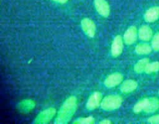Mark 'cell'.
Segmentation results:
<instances>
[{"label":"cell","mask_w":159,"mask_h":124,"mask_svg":"<svg viewBox=\"0 0 159 124\" xmlns=\"http://www.w3.org/2000/svg\"><path fill=\"white\" fill-rule=\"evenodd\" d=\"M78 108V99L75 96H69L58 110L54 119L55 124H67L72 119Z\"/></svg>","instance_id":"cell-1"},{"label":"cell","mask_w":159,"mask_h":124,"mask_svg":"<svg viewBox=\"0 0 159 124\" xmlns=\"http://www.w3.org/2000/svg\"><path fill=\"white\" fill-rule=\"evenodd\" d=\"M159 109V99L155 97L144 98L138 101L134 106L135 113L144 112L146 113H154Z\"/></svg>","instance_id":"cell-2"},{"label":"cell","mask_w":159,"mask_h":124,"mask_svg":"<svg viewBox=\"0 0 159 124\" xmlns=\"http://www.w3.org/2000/svg\"><path fill=\"white\" fill-rule=\"evenodd\" d=\"M123 98L119 95H110L102 99L100 107L106 111H113L120 108Z\"/></svg>","instance_id":"cell-3"},{"label":"cell","mask_w":159,"mask_h":124,"mask_svg":"<svg viewBox=\"0 0 159 124\" xmlns=\"http://www.w3.org/2000/svg\"><path fill=\"white\" fill-rule=\"evenodd\" d=\"M56 109L53 107L46 108L40 112L36 117L34 122L37 124H47L55 116Z\"/></svg>","instance_id":"cell-4"},{"label":"cell","mask_w":159,"mask_h":124,"mask_svg":"<svg viewBox=\"0 0 159 124\" xmlns=\"http://www.w3.org/2000/svg\"><path fill=\"white\" fill-rule=\"evenodd\" d=\"M81 27L82 31L90 38H93L96 36V26L94 22L89 18H84L81 21Z\"/></svg>","instance_id":"cell-5"},{"label":"cell","mask_w":159,"mask_h":124,"mask_svg":"<svg viewBox=\"0 0 159 124\" xmlns=\"http://www.w3.org/2000/svg\"><path fill=\"white\" fill-rule=\"evenodd\" d=\"M102 99L103 98H102V93L99 91H94L89 97L86 104H85V107L88 110L96 109L101 105Z\"/></svg>","instance_id":"cell-6"},{"label":"cell","mask_w":159,"mask_h":124,"mask_svg":"<svg viewBox=\"0 0 159 124\" xmlns=\"http://www.w3.org/2000/svg\"><path fill=\"white\" fill-rule=\"evenodd\" d=\"M123 81H124V75L120 72H114L106 78L104 81V85L108 88H115L122 83Z\"/></svg>","instance_id":"cell-7"},{"label":"cell","mask_w":159,"mask_h":124,"mask_svg":"<svg viewBox=\"0 0 159 124\" xmlns=\"http://www.w3.org/2000/svg\"><path fill=\"white\" fill-rule=\"evenodd\" d=\"M124 38L120 35H117L114 37L111 44V55L113 57H117L123 53L124 50Z\"/></svg>","instance_id":"cell-8"},{"label":"cell","mask_w":159,"mask_h":124,"mask_svg":"<svg viewBox=\"0 0 159 124\" xmlns=\"http://www.w3.org/2000/svg\"><path fill=\"white\" fill-rule=\"evenodd\" d=\"M96 10L101 16L107 18L110 14V6L107 0H94Z\"/></svg>","instance_id":"cell-9"},{"label":"cell","mask_w":159,"mask_h":124,"mask_svg":"<svg viewBox=\"0 0 159 124\" xmlns=\"http://www.w3.org/2000/svg\"><path fill=\"white\" fill-rule=\"evenodd\" d=\"M138 37V29L135 26H131L126 30L124 34V43L127 45H132L137 41Z\"/></svg>","instance_id":"cell-10"},{"label":"cell","mask_w":159,"mask_h":124,"mask_svg":"<svg viewBox=\"0 0 159 124\" xmlns=\"http://www.w3.org/2000/svg\"><path fill=\"white\" fill-rule=\"evenodd\" d=\"M138 37L142 41H149L153 37V30L148 25H143L138 29Z\"/></svg>","instance_id":"cell-11"},{"label":"cell","mask_w":159,"mask_h":124,"mask_svg":"<svg viewBox=\"0 0 159 124\" xmlns=\"http://www.w3.org/2000/svg\"><path fill=\"white\" fill-rule=\"evenodd\" d=\"M138 83L134 79H127L122 82L120 86V91L124 94H129L133 92L138 88Z\"/></svg>","instance_id":"cell-12"},{"label":"cell","mask_w":159,"mask_h":124,"mask_svg":"<svg viewBox=\"0 0 159 124\" xmlns=\"http://www.w3.org/2000/svg\"><path fill=\"white\" fill-rule=\"evenodd\" d=\"M144 19L147 23H154L159 19V6H153L148 9L144 15Z\"/></svg>","instance_id":"cell-13"},{"label":"cell","mask_w":159,"mask_h":124,"mask_svg":"<svg viewBox=\"0 0 159 124\" xmlns=\"http://www.w3.org/2000/svg\"><path fill=\"white\" fill-rule=\"evenodd\" d=\"M152 46L149 43H141L135 46V52L139 55H148L152 51Z\"/></svg>","instance_id":"cell-14"},{"label":"cell","mask_w":159,"mask_h":124,"mask_svg":"<svg viewBox=\"0 0 159 124\" xmlns=\"http://www.w3.org/2000/svg\"><path fill=\"white\" fill-rule=\"evenodd\" d=\"M150 62V60L148 57H144V58L141 59V60H138L134 65V71L138 74H141V73L144 72L145 71V68L147 67L148 64Z\"/></svg>","instance_id":"cell-15"},{"label":"cell","mask_w":159,"mask_h":124,"mask_svg":"<svg viewBox=\"0 0 159 124\" xmlns=\"http://www.w3.org/2000/svg\"><path fill=\"white\" fill-rule=\"evenodd\" d=\"M159 71V61L149 62L145 68L144 72L146 74H152V73L158 72Z\"/></svg>","instance_id":"cell-16"},{"label":"cell","mask_w":159,"mask_h":124,"mask_svg":"<svg viewBox=\"0 0 159 124\" xmlns=\"http://www.w3.org/2000/svg\"><path fill=\"white\" fill-rule=\"evenodd\" d=\"M95 118L93 116H87V117H80L73 122L74 124H94Z\"/></svg>","instance_id":"cell-17"},{"label":"cell","mask_w":159,"mask_h":124,"mask_svg":"<svg viewBox=\"0 0 159 124\" xmlns=\"http://www.w3.org/2000/svg\"><path fill=\"white\" fill-rule=\"evenodd\" d=\"M152 46L153 51H159V33H155L152 39Z\"/></svg>","instance_id":"cell-18"},{"label":"cell","mask_w":159,"mask_h":124,"mask_svg":"<svg viewBox=\"0 0 159 124\" xmlns=\"http://www.w3.org/2000/svg\"><path fill=\"white\" fill-rule=\"evenodd\" d=\"M148 122L151 124H159V114L149 117L148 119Z\"/></svg>","instance_id":"cell-19"},{"label":"cell","mask_w":159,"mask_h":124,"mask_svg":"<svg viewBox=\"0 0 159 124\" xmlns=\"http://www.w3.org/2000/svg\"><path fill=\"white\" fill-rule=\"evenodd\" d=\"M112 122L110 119H102V120L99 121V124H111Z\"/></svg>","instance_id":"cell-20"},{"label":"cell","mask_w":159,"mask_h":124,"mask_svg":"<svg viewBox=\"0 0 159 124\" xmlns=\"http://www.w3.org/2000/svg\"><path fill=\"white\" fill-rule=\"evenodd\" d=\"M54 2L59 3V4H65L68 2V0H52Z\"/></svg>","instance_id":"cell-21"},{"label":"cell","mask_w":159,"mask_h":124,"mask_svg":"<svg viewBox=\"0 0 159 124\" xmlns=\"http://www.w3.org/2000/svg\"><path fill=\"white\" fill-rule=\"evenodd\" d=\"M158 95H159V91H158Z\"/></svg>","instance_id":"cell-22"}]
</instances>
